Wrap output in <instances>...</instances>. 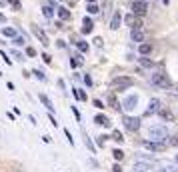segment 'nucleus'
Masks as SVG:
<instances>
[{
    "mask_svg": "<svg viewBox=\"0 0 178 172\" xmlns=\"http://www.w3.org/2000/svg\"><path fill=\"white\" fill-rule=\"evenodd\" d=\"M148 136L152 140H156V142H166V138H168V128H166V126H152V128L148 130Z\"/></svg>",
    "mask_w": 178,
    "mask_h": 172,
    "instance_id": "obj_1",
    "label": "nucleus"
},
{
    "mask_svg": "<svg viewBox=\"0 0 178 172\" xmlns=\"http://www.w3.org/2000/svg\"><path fill=\"white\" fill-rule=\"evenodd\" d=\"M150 82H152L154 86H158V88H170V78L164 74V72H156V74H152V78H150Z\"/></svg>",
    "mask_w": 178,
    "mask_h": 172,
    "instance_id": "obj_2",
    "label": "nucleus"
},
{
    "mask_svg": "<svg viewBox=\"0 0 178 172\" xmlns=\"http://www.w3.org/2000/svg\"><path fill=\"white\" fill-rule=\"evenodd\" d=\"M132 84H134V80H132L130 76H116V78H112V86H114L118 92L124 90V88H130Z\"/></svg>",
    "mask_w": 178,
    "mask_h": 172,
    "instance_id": "obj_3",
    "label": "nucleus"
},
{
    "mask_svg": "<svg viewBox=\"0 0 178 172\" xmlns=\"http://www.w3.org/2000/svg\"><path fill=\"white\" fill-rule=\"evenodd\" d=\"M146 12H148V4H146V0H134V2H132V14L144 16Z\"/></svg>",
    "mask_w": 178,
    "mask_h": 172,
    "instance_id": "obj_4",
    "label": "nucleus"
},
{
    "mask_svg": "<svg viewBox=\"0 0 178 172\" xmlns=\"http://www.w3.org/2000/svg\"><path fill=\"white\" fill-rule=\"evenodd\" d=\"M124 128L130 130V132H136L140 128V118H136V116H124Z\"/></svg>",
    "mask_w": 178,
    "mask_h": 172,
    "instance_id": "obj_5",
    "label": "nucleus"
},
{
    "mask_svg": "<svg viewBox=\"0 0 178 172\" xmlns=\"http://www.w3.org/2000/svg\"><path fill=\"white\" fill-rule=\"evenodd\" d=\"M30 28H32V34H34V36H36V38H38L40 42L44 44V46H48V36H46V34H44V30L40 28L38 24H32V26H30Z\"/></svg>",
    "mask_w": 178,
    "mask_h": 172,
    "instance_id": "obj_6",
    "label": "nucleus"
},
{
    "mask_svg": "<svg viewBox=\"0 0 178 172\" xmlns=\"http://www.w3.org/2000/svg\"><path fill=\"white\" fill-rule=\"evenodd\" d=\"M144 148L152 150V152H162V150H166V144L164 142H156V140H146Z\"/></svg>",
    "mask_w": 178,
    "mask_h": 172,
    "instance_id": "obj_7",
    "label": "nucleus"
},
{
    "mask_svg": "<svg viewBox=\"0 0 178 172\" xmlns=\"http://www.w3.org/2000/svg\"><path fill=\"white\" fill-rule=\"evenodd\" d=\"M136 104H138V96H136V94H130V96H126V100L122 102V108L130 112V110L136 108Z\"/></svg>",
    "mask_w": 178,
    "mask_h": 172,
    "instance_id": "obj_8",
    "label": "nucleus"
},
{
    "mask_svg": "<svg viewBox=\"0 0 178 172\" xmlns=\"http://www.w3.org/2000/svg\"><path fill=\"white\" fill-rule=\"evenodd\" d=\"M124 22L128 24V26H132V28H142V20H140L136 14H128L124 18Z\"/></svg>",
    "mask_w": 178,
    "mask_h": 172,
    "instance_id": "obj_9",
    "label": "nucleus"
},
{
    "mask_svg": "<svg viewBox=\"0 0 178 172\" xmlns=\"http://www.w3.org/2000/svg\"><path fill=\"white\" fill-rule=\"evenodd\" d=\"M144 30L142 28H132L130 30V38H132V42H142V40H144Z\"/></svg>",
    "mask_w": 178,
    "mask_h": 172,
    "instance_id": "obj_10",
    "label": "nucleus"
},
{
    "mask_svg": "<svg viewBox=\"0 0 178 172\" xmlns=\"http://www.w3.org/2000/svg\"><path fill=\"white\" fill-rule=\"evenodd\" d=\"M158 110H160V100H158V98H152V100H150L148 102V110H146V114H156V112H158Z\"/></svg>",
    "mask_w": 178,
    "mask_h": 172,
    "instance_id": "obj_11",
    "label": "nucleus"
},
{
    "mask_svg": "<svg viewBox=\"0 0 178 172\" xmlns=\"http://www.w3.org/2000/svg\"><path fill=\"white\" fill-rule=\"evenodd\" d=\"M120 22H122L120 12H114V14H112V18H110V28H112V30H116L118 26H120Z\"/></svg>",
    "mask_w": 178,
    "mask_h": 172,
    "instance_id": "obj_12",
    "label": "nucleus"
},
{
    "mask_svg": "<svg viewBox=\"0 0 178 172\" xmlns=\"http://www.w3.org/2000/svg\"><path fill=\"white\" fill-rule=\"evenodd\" d=\"M148 170H150V164L148 162H140V160H138V162L134 164V172H148Z\"/></svg>",
    "mask_w": 178,
    "mask_h": 172,
    "instance_id": "obj_13",
    "label": "nucleus"
},
{
    "mask_svg": "<svg viewBox=\"0 0 178 172\" xmlns=\"http://www.w3.org/2000/svg\"><path fill=\"white\" fill-rule=\"evenodd\" d=\"M40 100H42V104L46 106V108H48V112L52 114V112H54V106H52V102H50L48 96H46V94H40Z\"/></svg>",
    "mask_w": 178,
    "mask_h": 172,
    "instance_id": "obj_14",
    "label": "nucleus"
},
{
    "mask_svg": "<svg viewBox=\"0 0 178 172\" xmlns=\"http://www.w3.org/2000/svg\"><path fill=\"white\" fill-rule=\"evenodd\" d=\"M94 122H96V124H100V126H110V124H112V122L106 118L104 114H98L96 118H94Z\"/></svg>",
    "mask_w": 178,
    "mask_h": 172,
    "instance_id": "obj_15",
    "label": "nucleus"
},
{
    "mask_svg": "<svg viewBox=\"0 0 178 172\" xmlns=\"http://www.w3.org/2000/svg\"><path fill=\"white\" fill-rule=\"evenodd\" d=\"M150 50H152V46H150L148 42H142V44H140V46H138V52L142 54V56H146V54H150Z\"/></svg>",
    "mask_w": 178,
    "mask_h": 172,
    "instance_id": "obj_16",
    "label": "nucleus"
},
{
    "mask_svg": "<svg viewBox=\"0 0 178 172\" xmlns=\"http://www.w3.org/2000/svg\"><path fill=\"white\" fill-rule=\"evenodd\" d=\"M82 24H84V26H82V32H84V34H90L92 32V20L90 18H84V22H82Z\"/></svg>",
    "mask_w": 178,
    "mask_h": 172,
    "instance_id": "obj_17",
    "label": "nucleus"
},
{
    "mask_svg": "<svg viewBox=\"0 0 178 172\" xmlns=\"http://www.w3.org/2000/svg\"><path fill=\"white\" fill-rule=\"evenodd\" d=\"M58 16H60V20H68L70 18V10H66L62 6V8H58Z\"/></svg>",
    "mask_w": 178,
    "mask_h": 172,
    "instance_id": "obj_18",
    "label": "nucleus"
},
{
    "mask_svg": "<svg viewBox=\"0 0 178 172\" xmlns=\"http://www.w3.org/2000/svg\"><path fill=\"white\" fill-rule=\"evenodd\" d=\"M72 94L76 96L78 100H88V96H86V92H84V90H78V88H74V90H72Z\"/></svg>",
    "mask_w": 178,
    "mask_h": 172,
    "instance_id": "obj_19",
    "label": "nucleus"
},
{
    "mask_svg": "<svg viewBox=\"0 0 178 172\" xmlns=\"http://www.w3.org/2000/svg\"><path fill=\"white\" fill-rule=\"evenodd\" d=\"M158 114L162 116V118H166V120H174L172 112H170V110H166V108H160V110H158Z\"/></svg>",
    "mask_w": 178,
    "mask_h": 172,
    "instance_id": "obj_20",
    "label": "nucleus"
},
{
    "mask_svg": "<svg viewBox=\"0 0 178 172\" xmlns=\"http://www.w3.org/2000/svg\"><path fill=\"white\" fill-rule=\"evenodd\" d=\"M2 34H4V36H8V38H14V36H16V28L6 26V28H2Z\"/></svg>",
    "mask_w": 178,
    "mask_h": 172,
    "instance_id": "obj_21",
    "label": "nucleus"
},
{
    "mask_svg": "<svg viewBox=\"0 0 178 172\" xmlns=\"http://www.w3.org/2000/svg\"><path fill=\"white\" fill-rule=\"evenodd\" d=\"M108 104H110L112 108H116V110L120 108V104H118V100H116V96H114V94H110V96H108Z\"/></svg>",
    "mask_w": 178,
    "mask_h": 172,
    "instance_id": "obj_22",
    "label": "nucleus"
},
{
    "mask_svg": "<svg viewBox=\"0 0 178 172\" xmlns=\"http://www.w3.org/2000/svg\"><path fill=\"white\" fill-rule=\"evenodd\" d=\"M112 140H116V142H122V140H124L120 130H112Z\"/></svg>",
    "mask_w": 178,
    "mask_h": 172,
    "instance_id": "obj_23",
    "label": "nucleus"
},
{
    "mask_svg": "<svg viewBox=\"0 0 178 172\" xmlns=\"http://www.w3.org/2000/svg\"><path fill=\"white\" fill-rule=\"evenodd\" d=\"M80 64H82V58L80 56H74L72 60H70V66H72V68H78Z\"/></svg>",
    "mask_w": 178,
    "mask_h": 172,
    "instance_id": "obj_24",
    "label": "nucleus"
},
{
    "mask_svg": "<svg viewBox=\"0 0 178 172\" xmlns=\"http://www.w3.org/2000/svg\"><path fill=\"white\" fill-rule=\"evenodd\" d=\"M42 14L44 16H46V18H52V6H44V8H42Z\"/></svg>",
    "mask_w": 178,
    "mask_h": 172,
    "instance_id": "obj_25",
    "label": "nucleus"
},
{
    "mask_svg": "<svg viewBox=\"0 0 178 172\" xmlns=\"http://www.w3.org/2000/svg\"><path fill=\"white\" fill-rule=\"evenodd\" d=\"M84 144L88 146V150H90V152H96V148H94V144H92V140L88 138V136H84Z\"/></svg>",
    "mask_w": 178,
    "mask_h": 172,
    "instance_id": "obj_26",
    "label": "nucleus"
},
{
    "mask_svg": "<svg viewBox=\"0 0 178 172\" xmlns=\"http://www.w3.org/2000/svg\"><path fill=\"white\" fill-rule=\"evenodd\" d=\"M112 156H114L116 160H122V158H124V152H122V150H118V148H116V150H112Z\"/></svg>",
    "mask_w": 178,
    "mask_h": 172,
    "instance_id": "obj_27",
    "label": "nucleus"
},
{
    "mask_svg": "<svg viewBox=\"0 0 178 172\" xmlns=\"http://www.w3.org/2000/svg\"><path fill=\"white\" fill-rule=\"evenodd\" d=\"M158 172H178V168H174V166H170V164H168V166H162Z\"/></svg>",
    "mask_w": 178,
    "mask_h": 172,
    "instance_id": "obj_28",
    "label": "nucleus"
},
{
    "mask_svg": "<svg viewBox=\"0 0 178 172\" xmlns=\"http://www.w3.org/2000/svg\"><path fill=\"white\" fill-rule=\"evenodd\" d=\"M12 42H14V44H18V46H24V44H26V40L22 38V36H14V40H12Z\"/></svg>",
    "mask_w": 178,
    "mask_h": 172,
    "instance_id": "obj_29",
    "label": "nucleus"
},
{
    "mask_svg": "<svg viewBox=\"0 0 178 172\" xmlns=\"http://www.w3.org/2000/svg\"><path fill=\"white\" fill-rule=\"evenodd\" d=\"M78 50H80V52H88V44L80 40V42H78Z\"/></svg>",
    "mask_w": 178,
    "mask_h": 172,
    "instance_id": "obj_30",
    "label": "nucleus"
},
{
    "mask_svg": "<svg viewBox=\"0 0 178 172\" xmlns=\"http://www.w3.org/2000/svg\"><path fill=\"white\" fill-rule=\"evenodd\" d=\"M88 12H90V14H96V12H98V10H100V8H98V6L96 4H88Z\"/></svg>",
    "mask_w": 178,
    "mask_h": 172,
    "instance_id": "obj_31",
    "label": "nucleus"
},
{
    "mask_svg": "<svg viewBox=\"0 0 178 172\" xmlns=\"http://www.w3.org/2000/svg\"><path fill=\"white\" fill-rule=\"evenodd\" d=\"M140 64L146 66V68H150V66H152V60H148V58H140Z\"/></svg>",
    "mask_w": 178,
    "mask_h": 172,
    "instance_id": "obj_32",
    "label": "nucleus"
},
{
    "mask_svg": "<svg viewBox=\"0 0 178 172\" xmlns=\"http://www.w3.org/2000/svg\"><path fill=\"white\" fill-rule=\"evenodd\" d=\"M32 74H34V76H36V78H38V80H46V76H44V74H42V72H40V70H34Z\"/></svg>",
    "mask_w": 178,
    "mask_h": 172,
    "instance_id": "obj_33",
    "label": "nucleus"
},
{
    "mask_svg": "<svg viewBox=\"0 0 178 172\" xmlns=\"http://www.w3.org/2000/svg\"><path fill=\"white\" fill-rule=\"evenodd\" d=\"M72 112H74V116H76V120L80 122V120H82V116H80V110H78L76 106H72Z\"/></svg>",
    "mask_w": 178,
    "mask_h": 172,
    "instance_id": "obj_34",
    "label": "nucleus"
},
{
    "mask_svg": "<svg viewBox=\"0 0 178 172\" xmlns=\"http://www.w3.org/2000/svg\"><path fill=\"white\" fill-rule=\"evenodd\" d=\"M64 134H66L68 142H70V146H74V140H72V134H70V130H64Z\"/></svg>",
    "mask_w": 178,
    "mask_h": 172,
    "instance_id": "obj_35",
    "label": "nucleus"
},
{
    "mask_svg": "<svg viewBox=\"0 0 178 172\" xmlns=\"http://www.w3.org/2000/svg\"><path fill=\"white\" fill-rule=\"evenodd\" d=\"M26 54H28V56H36V50H34V46H28V48H26Z\"/></svg>",
    "mask_w": 178,
    "mask_h": 172,
    "instance_id": "obj_36",
    "label": "nucleus"
},
{
    "mask_svg": "<svg viewBox=\"0 0 178 172\" xmlns=\"http://www.w3.org/2000/svg\"><path fill=\"white\" fill-rule=\"evenodd\" d=\"M8 2H10L12 6H14L16 10H20V0H8Z\"/></svg>",
    "mask_w": 178,
    "mask_h": 172,
    "instance_id": "obj_37",
    "label": "nucleus"
},
{
    "mask_svg": "<svg viewBox=\"0 0 178 172\" xmlns=\"http://www.w3.org/2000/svg\"><path fill=\"white\" fill-rule=\"evenodd\" d=\"M170 144H172V146H178V134H176V136H172V138H170Z\"/></svg>",
    "mask_w": 178,
    "mask_h": 172,
    "instance_id": "obj_38",
    "label": "nucleus"
},
{
    "mask_svg": "<svg viewBox=\"0 0 178 172\" xmlns=\"http://www.w3.org/2000/svg\"><path fill=\"white\" fill-rule=\"evenodd\" d=\"M92 42H94V44H96V46H102V38H100V36H96V38H94V40H92Z\"/></svg>",
    "mask_w": 178,
    "mask_h": 172,
    "instance_id": "obj_39",
    "label": "nucleus"
},
{
    "mask_svg": "<svg viewBox=\"0 0 178 172\" xmlns=\"http://www.w3.org/2000/svg\"><path fill=\"white\" fill-rule=\"evenodd\" d=\"M84 82H86V86H92V78L88 76V74H86V76H84Z\"/></svg>",
    "mask_w": 178,
    "mask_h": 172,
    "instance_id": "obj_40",
    "label": "nucleus"
},
{
    "mask_svg": "<svg viewBox=\"0 0 178 172\" xmlns=\"http://www.w3.org/2000/svg\"><path fill=\"white\" fill-rule=\"evenodd\" d=\"M42 60H44V62H46V64H50V56H48V54H46V52L42 54Z\"/></svg>",
    "mask_w": 178,
    "mask_h": 172,
    "instance_id": "obj_41",
    "label": "nucleus"
},
{
    "mask_svg": "<svg viewBox=\"0 0 178 172\" xmlns=\"http://www.w3.org/2000/svg\"><path fill=\"white\" fill-rule=\"evenodd\" d=\"M2 58H4V62H6V64H12V58H8L6 54H2Z\"/></svg>",
    "mask_w": 178,
    "mask_h": 172,
    "instance_id": "obj_42",
    "label": "nucleus"
},
{
    "mask_svg": "<svg viewBox=\"0 0 178 172\" xmlns=\"http://www.w3.org/2000/svg\"><path fill=\"white\" fill-rule=\"evenodd\" d=\"M94 106H96V108H104V104H102L100 100H94Z\"/></svg>",
    "mask_w": 178,
    "mask_h": 172,
    "instance_id": "obj_43",
    "label": "nucleus"
},
{
    "mask_svg": "<svg viewBox=\"0 0 178 172\" xmlns=\"http://www.w3.org/2000/svg\"><path fill=\"white\" fill-rule=\"evenodd\" d=\"M112 172H122V168L118 166V164H114V166H112Z\"/></svg>",
    "mask_w": 178,
    "mask_h": 172,
    "instance_id": "obj_44",
    "label": "nucleus"
},
{
    "mask_svg": "<svg viewBox=\"0 0 178 172\" xmlns=\"http://www.w3.org/2000/svg\"><path fill=\"white\" fill-rule=\"evenodd\" d=\"M14 58H16V60H22V58H24V56H22V54H20V52H16V50H14Z\"/></svg>",
    "mask_w": 178,
    "mask_h": 172,
    "instance_id": "obj_45",
    "label": "nucleus"
},
{
    "mask_svg": "<svg viewBox=\"0 0 178 172\" xmlns=\"http://www.w3.org/2000/svg\"><path fill=\"white\" fill-rule=\"evenodd\" d=\"M56 44H58V48H64V46H66V42H64V40H58Z\"/></svg>",
    "mask_w": 178,
    "mask_h": 172,
    "instance_id": "obj_46",
    "label": "nucleus"
},
{
    "mask_svg": "<svg viewBox=\"0 0 178 172\" xmlns=\"http://www.w3.org/2000/svg\"><path fill=\"white\" fill-rule=\"evenodd\" d=\"M4 20H6V18H4V14H0V22H4Z\"/></svg>",
    "mask_w": 178,
    "mask_h": 172,
    "instance_id": "obj_47",
    "label": "nucleus"
},
{
    "mask_svg": "<svg viewBox=\"0 0 178 172\" xmlns=\"http://www.w3.org/2000/svg\"><path fill=\"white\" fill-rule=\"evenodd\" d=\"M94 2H96V0H88V4H94Z\"/></svg>",
    "mask_w": 178,
    "mask_h": 172,
    "instance_id": "obj_48",
    "label": "nucleus"
},
{
    "mask_svg": "<svg viewBox=\"0 0 178 172\" xmlns=\"http://www.w3.org/2000/svg\"><path fill=\"white\" fill-rule=\"evenodd\" d=\"M162 2H164V4H168V2H170V0H162Z\"/></svg>",
    "mask_w": 178,
    "mask_h": 172,
    "instance_id": "obj_49",
    "label": "nucleus"
},
{
    "mask_svg": "<svg viewBox=\"0 0 178 172\" xmlns=\"http://www.w3.org/2000/svg\"><path fill=\"white\" fill-rule=\"evenodd\" d=\"M0 6H2V0H0Z\"/></svg>",
    "mask_w": 178,
    "mask_h": 172,
    "instance_id": "obj_50",
    "label": "nucleus"
},
{
    "mask_svg": "<svg viewBox=\"0 0 178 172\" xmlns=\"http://www.w3.org/2000/svg\"><path fill=\"white\" fill-rule=\"evenodd\" d=\"M176 162H178V156H176Z\"/></svg>",
    "mask_w": 178,
    "mask_h": 172,
    "instance_id": "obj_51",
    "label": "nucleus"
}]
</instances>
